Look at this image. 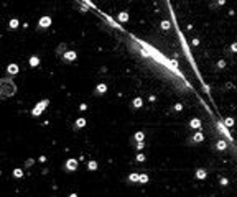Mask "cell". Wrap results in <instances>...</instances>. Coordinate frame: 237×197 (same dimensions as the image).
Here are the masks:
<instances>
[{"instance_id": "cell-1", "label": "cell", "mask_w": 237, "mask_h": 197, "mask_svg": "<svg viewBox=\"0 0 237 197\" xmlns=\"http://www.w3.org/2000/svg\"><path fill=\"white\" fill-rule=\"evenodd\" d=\"M17 94V86L10 77H2L0 79V98H8Z\"/></svg>"}, {"instance_id": "cell-2", "label": "cell", "mask_w": 237, "mask_h": 197, "mask_svg": "<svg viewBox=\"0 0 237 197\" xmlns=\"http://www.w3.org/2000/svg\"><path fill=\"white\" fill-rule=\"evenodd\" d=\"M204 141V133L201 130H196V132H191L189 136L186 138V145L188 146H196V145H201Z\"/></svg>"}, {"instance_id": "cell-3", "label": "cell", "mask_w": 237, "mask_h": 197, "mask_svg": "<svg viewBox=\"0 0 237 197\" xmlns=\"http://www.w3.org/2000/svg\"><path fill=\"white\" fill-rule=\"evenodd\" d=\"M211 150H212V151H217V153H224V151H227V150H229L227 140H224V138L214 140V141L211 143Z\"/></svg>"}, {"instance_id": "cell-4", "label": "cell", "mask_w": 237, "mask_h": 197, "mask_svg": "<svg viewBox=\"0 0 237 197\" xmlns=\"http://www.w3.org/2000/svg\"><path fill=\"white\" fill-rule=\"evenodd\" d=\"M48 104H50V100H48V98H43L41 102H38V104L33 107V110H31V117L38 118V117H40V115L45 112V108L48 107Z\"/></svg>"}, {"instance_id": "cell-5", "label": "cell", "mask_w": 237, "mask_h": 197, "mask_svg": "<svg viewBox=\"0 0 237 197\" xmlns=\"http://www.w3.org/2000/svg\"><path fill=\"white\" fill-rule=\"evenodd\" d=\"M235 56H237V41L227 44V46L224 48V58L232 59V58H235Z\"/></svg>"}, {"instance_id": "cell-6", "label": "cell", "mask_w": 237, "mask_h": 197, "mask_svg": "<svg viewBox=\"0 0 237 197\" xmlns=\"http://www.w3.org/2000/svg\"><path fill=\"white\" fill-rule=\"evenodd\" d=\"M51 26V17L45 15L38 20V30H48Z\"/></svg>"}, {"instance_id": "cell-7", "label": "cell", "mask_w": 237, "mask_h": 197, "mask_svg": "<svg viewBox=\"0 0 237 197\" xmlns=\"http://www.w3.org/2000/svg\"><path fill=\"white\" fill-rule=\"evenodd\" d=\"M201 125H203L201 118H191V120L188 122V130H189V132H196V130H201Z\"/></svg>"}, {"instance_id": "cell-8", "label": "cell", "mask_w": 237, "mask_h": 197, "mask_svg": "<svg viewBox=\"0 0 237 197\" xmlns=\"http://www.w3.org/2000/svg\"><path fill=\"white\" fill-rule=\"evenodd\" d=\"M78 166H79L78 159H76V158H71V159H68V161H66L64 169L68 171V172H74L76 169H78Z\"/></svg>"}, {"instance_id": "cell-9", "label": "cell", "mask_w": 237, "mask_h": 197, "mask_svg": "<svg viewBox=\"0 0 237 197\" xmlns=\"http://www.w3.org/2000/svg\"><path fill=\"white\" fill-rule=\"evenodd\" d=\"M226 3H227V0H211V2H209V8H211L212 12H217V10L222 8Z\"/></svg>"}, {"instance_id": "cell-10", "label": "cell", "mask_w": 237, "mask_h": 197, "mask_svg": "<svg viewBox=\"0 0 237 197\" xmlns=\"http://www.w3.org/2000/svg\"><path fill=\"white\" fill-rule=\"evenodd\" d=\"M106 92H107V84H97L92 94L96 97H102V95H106Z\"/></svg>"}, {"instance_id": "cell-11", "label": "cell", "mask_w": 237, "mask_h": 197, "mask_svg": "<svg viewBox=\"0 0 237 197\" xmlns=\"http://www.w3.org/2000/svg\"><path fill=\"white\" fill-rule=\"evenodd\" d=\"M227 68V62H226V59H219V61L214 62V66H212V71L214 72H219V71H224V69Z\"/></svg>"}, {"instance_id": "cell-12", "label": "cell", "mask_w": 237, "mask_h": 197, "mask_svg": "<svg viewBox=\"0 0 237 197\" xmlns=\"http://www.w3.org/2000/svg\"><path fill=\"white\" fill-rule=\"evenodd\" d=\"M76 56H78V53H76V51H66L61 58H63V61H64V62H72L76 59Z\"/></svg>"}, {"instance_id": "cell-13", "label": "cell", "mask_w": 237, "mask_h": 197, "mask_svg": "<svg viewBox=\"0 0 237 197\" xmlns=\"http://www.w3.org/2000/svg\"><path fill=\"white\" fill-rule=\"evenodd\" d=\"M138 141H145V132H137L134 136L130 138V143L132 145H135V143H138Z\"/></svg>"}, {"instance_id": "cell-14", "label": "cell", "mask_w": 237, "mask_h": 197, "mask_svg": "<svg viewBox=\"0 0 237 197\" xmlns=\"http://www.w3.org/2000/svg\"><path fill=\"white\" fill-rule=\"evenodd\" d=\"M194 177H196L198 181H204V179L208 177V169H204V168L196 169V172H194Z\"/></svg>"}, {"instance_id": "cell-15", "label": "cell", "mask_w": 237, "mask_h": 197, "mask_svg": "<svg viewBox=\"0 0 237 197\" xmlns=\"http://www.w3.org/2000/svg\"><path fill=\"white\" fill-rule=\"evenodd\" d=\"M130 107H132V110H138V108H142L143 107V98L142 97H135L134 100H132Z\"/></svg>"}, {"instance_id": "cell-16", "label": "cell", "mask_w": 237, "mask_h": 197, "mask_svg": "<svg viewBox=\"0 0 237 197\" xmlns=\"http://www.w3.org/2000/svg\"><path fill=\"white\" fill-rule=\"evenodd\" d=\"M18 71H20V68H18V64H15V62L7 66V74H8V76H17Z\"/></svg>"}, {"instance_id": "cell-17", "label": "cell", "mask_w": 237, "mask_h": 197, "mask_svg": "<svg viewBox=\"0 0 237 197\" xmlns=\"http://www.w3.org/2000/svg\"><path fill=\"white\" fill-rule=\"evenodd\" d=\"M222 126H226V128H234V126H235V120L232 117L222 118Z\"/></svg>"}, {"instance_id": "cell-18", "label": "cell", "mask_w": 237, "mask_h": 197, "mask_svg": "<svg viewBox=\"0 0 237 197\" xmlns=\"http://www.w3.org/2000/svg\"><path fill=\"white\" fill-rule=\"evenodd\" d=\"M84 126H86V118H78V120L74 122V125H72V130L78 132V130L84 128Z\"/></svg>"}, {"instance_id": "cell-19", "label": "cell", "mask_w": 237, "mask_h": 197, "mask_svg": "<svg viewBox=\"0 0 237 197\" xmlns=\"http://www.w3.org/2000/svg\"><path fill=\"white\" fill-rule=\"evenodd\" d=\"M127 182L128 184H138V172H132L127 176Z\"/></svg>"}, {"instance_id": "cell-20", "label": "cell", "mask_w": 237, "mask_h": 197, "mask_svg": "<svg viewBox=\"0 0 237 197\" xmlns=\"http://www.w3.org/2000/svg\"><path fill=\"white\" fill-rule=\"evenodd\" d=\"M28 64H30V68H38V66H40V58H38V56H31Z\"/></svg>"}, {"instance_id": "cell-21", "label": "cell", "mask_w": 237, "mask_h": 197, "mask_svg": "<svg viewBox=\"0 0 237 197\" xmlns=\"http://www.w3.org/2000/svg\"><path fill=\"white\" fill-rule=\"evenodd\" d=\"M117 20H118L120 23H127V22H128V13H127V12H120V13L117 15Z\"/></svg>"}, {"instance_id": "cell-22", "label": "cell", "mask_w": 237, "mask_h": 197, "mask_svg": "<svg viewBox=\"0 0 237 197\" xmlns=\"http://www.w3.org/2000/svg\"><path fill=\"white\" fill-rule=\"evenodd\" d=\"M160 28H162V30H163V31H168V30H170V28H171V23H170V22H168V20H163V22H162V23H160Z\"/></svg>"}, {"instance_id": "cell-23", "label": "cell", "mask_w": 237, "mask_h": 197, "mask_svg": "<svg viewBox=\"0 0 237 197\" xmlns=\"http://www.w3.org/2000/svg\"><path fill=\"white\" fill-rule=\"evenodd\" d=\"M148 182V174H138V184H147Z\"/></svg>"}, {"instance_id": "cell-24", "label": "cell", "mask_w": 237, "mask_h": 197, "mask_svg": "<svg viewBox=\"0 0 237 197\" xmlns=\"http://www.w3.org/2000/svg\"><path fill=\"white\" fill-rule=\"evenodd\" d=\"M64 53H66V44L61 43V44L58 46V49H56V56H63Z\"/></svg>"}, {"instance_id": "cell-25", "label": "cell", "mask_w": 237, "mask_h": 197, "mask_svg": "<svg viewBox=\"0 0 237 197\" xmlns=\"http://www.w3.org/2000/svg\"><path fill=\"white\" fill-rule=\"evenodd\" d=\"M181 110H183V104H175L171 108H170L171 114H176V112H181Z\"/></svg>"}, {"instance_id": "cell-26", "label": "cell", "mask_w": 237, "mask_h": 197, "mask_svg": "<svg viewBox=\"0 0 237 197\" xmlns=\"http://www.w3.org/2000/svg\"><path fill=\"white\" fill-rule=\"evenodd\" d=\"M18 25H20V22L17 18H12L10 20V23H8V26L12 28V30H17V28H18Z\"/></svg>"}, {"instance_id": "cell-27", "label": "cell", "mask_w": 237, "mask_h": 197, "mask_svg": "<svg viewBox=\"0 0 237 197\" xmlns=\"http://www.w3.org/2000/svg\"><path fill=\"white\" fill-rule=\"evenodd\" d=\"M229 182H231V181H229V177H221V179H219V186H221V187H227Z\"/></svg>"}, {"instance_id": "cell-28", "label": "cell", "mask_w": 237, "mask_h": 197, "mask_svg": "<svg viewBox=\"0 0 237 197\" xmlns=\"http://www.w3.org/2000/svg\"><path fill=\"white\" fill-rule=\"evenodd\" d=\"M97 166H99V164H97L96 161H89V164H88V169H89V171H96V169H97Z\"/></svg>"}, {"instance_id": "cell-29", "label": "cell", "mask_w": 237, "mask_h": 197, "mask_svg": "<svg viewBox=\"0 0 237 197\" xmlns=\"http://www.w3.org/2000/svg\"><path fill=\"white\" fill-rule=\"evenodd\" d=\"M13 177H17V179L23 177V171L22 169H13Z\"/></svg>"}, {"instance_id": "cell-30", "label": "cell", "mask_w": 237, "mask_h": 197, "mask_svg": "<svg viewBox=\"0 0 237 197\" xmlns=\"http://www.w3.org/2000/svg\"><path fill=\"white\" fill-rule=\"evenodd\" d=\"M134 146H135V150L142 151V150H143V148H145V141H138V143H135Z\"/></svg>"}, {"instance_id": "cell-31", "label": "cell", "mask_w": 237, "mask_h": 197, "mask_svg": "<svg viewBox=\"0 0 237 197\" xmlns=\"http://www.w3.org/2000/svg\"><path fill=\"white\" fill-rule=\"evenodd\" d=\"M135 161H138V163H143V161H145V154L138 153V154H137V158H135Z\"/></svg>"}, {"instance_id": "cell-32", "label": "cell", "mask_w": 237, "mask_h": 197, "mask_svg": "<svg viewBox=\"0 0 237 197\" xmlns=\"http://www.w3.org/2000/svg\"><path fill=\"white\" fill-rule=\"evenodd\" d=\"M33 163H35V159H28V161H25V168H30V166H33Z\"/></svg>"}, {"instance_id": "cell-33", "label": "cell", "mask_w": 237, "mask_h": 197, "mask_svg": "<svg viewBox=\"0 0 237 197\" xmlns=\"http://www.w3.org/2000/svg\"><path fill=\"white\" fill-rule=\"evenodd\" d=\"M227 89H234V84L227 82V84H226V86H224V92H226V90H227Z\"/></svg>"}, {"instance_id": "cell-34", "label": "cell", "mask_w": 237, "mask_h": 197, "mask_svg": "<svg viewBox=\"0 0 237 197\" xmlns=\"http://www.w3.org/2000/svg\"><path fill=\"white\" fill-rule=\"evenodd\" d=\"M191 44H193V46H198V44H199V40H198V38H193V41H191Z\"/></svg>"}, {"instance_id": "cell-35", "label": "cell", "mask_w": 237, "mask_h": 197, "mask_svg": "<svg viewBox=\"0 0 237 197\" xmlns=\"http://www.w3.org/2000/svg\"><path fill=\"white\" fill-rule=\"evenodd\" d=\"M0 174H2V171H0Z\"/></svg>"}]
</instances>
